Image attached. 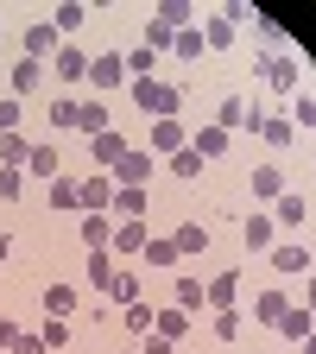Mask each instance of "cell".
Wrapping results in <instances>:
<instances>
[{"instance_id": "1", "label": "cell", "mask_w": 316, "mask_h": 354, "mask_svg": "<svg viewBox=\"0 0 316 354\" xmlns=\"http://www.w3.org/2000/svg\"><path fill=\"white\" fill-rule=\"evenodd\" d=\"M177 102H184V95H177V82H133V108H140L146 120H171L177 114Z\"/></svg>"}, {"instance_id": "2", "label": "cell", "mask_w": 316, "mask_h": 354, "mask_svg": "<svg viewBox=\"0 0 316 354\" xmlns=\"http://www.w3.org/2000/svg\"><path fill=\"white\" fill-rule=\"evenodd\" d=\"M108 177H114V190H146V184H152V152L127 146V152H120V165H114Z\"/></svg>"}, {"instance_id": "3", "label": "cell", "mask_w": 316, "mask_h": 354, "mask_svg": "<svg viewBox=\"0 0 316 354\" xmlns=\"http://www.w3.org/2000/svg\"><path fill=\"white\" fill-rule=\"evenodd\" d=\"M108 203H114V177L108 171H95V177H82V184H76V209L82 215H108Z\"/></svg>"}, {"instance_id": "4", "label": "cell", "mask_w": 316, "mask_h": 354, "mask_svg": "<svg viewBox=\"0 0 316 354\" xmlns=\"http://www.w3.org/2000/svg\"><path fill=\"white\" fill-rule=\"evenodd\" d=\"M215 127H221V133H234V127H253V133H259V108H247V95H221Z\"/></svg>"}, {"instance_id": "5", "label": "cell", "mask_w": 316, "mask_h": 354, "mask_svg": "<svg viewBox=\"0 0 316 354\" xmlns=\"http://www.w3.org/2000/svg\"><path fill=\"white\" fill-rule=\"evenodd\" d=\"M89 82H95L102 95H108V88H120V82H127V57H120V51H102V57H89Z\"/></svg>"}, {"instance_id": "6", "label": "cell", "mask_w": 316, "mask_h": 354, "mask_svg": "<svg viewBox=\"0 0 316 354\" xmlns=\"http://www.w3.org/2000/svg\"><path fill=\"white\" fill-rule=\"evenodd\" d=\"M57 51H64V32H57L51 19L26 26V57H38V64H44V57H57Z\"/></svg>"}, {"instance_id": "7", "label": "cell", "mask_w": 316, "mask_h": 354, "mask_svg": "<svg viewBox=\"0 0 316 354\" xmlns=\"http://www.w3.org/2000/svg\"><path fill=\"white\" fill-rule=\"evenodd\" d=\"M266 259H272V266H279V272L291 279V272H304V266L316 259V247H304V241H279V247H272V253H266Z\"/></svg>"}, {"instance_id": "8", "label": "cell", "mask_w": 316, "mask_h": 354, "mask_svg": "<svg viewBox=\"0 0 316 354\" xmlns=\"http://www.w3.org/2000/svg\"><path fill=\"white\" fill-rule=\"evenodd\" d=\"M120 152H127V140L108 127V133H95V140H89V158H95V171H114L120 165Z\"/></svg>"}, {"instance_id": "9", "label": "cell", "mask_w": 316, "mask_h": 354, "mask_svg": "<svg viewBox=\"0 0 316 354\" xmlns=\"http://www.w3.org/2000/svg\"><path fill=\"white\" fill-rule=\"evenodd\" d=\"M241 241H247V253H272V215L253 209V215L241 221Z\"/></svg>"}, {"instance_id": "10", "label": "cell", "mask_w": 316, "mask_h": 354, "mask_svg": "<svg viewBox=\"0 0 316 354\" xmlns=\"http://www.w3.org/2000/svg\"><path fill=\"white\" fill-rule=\"evenodd\" d=\"M203 297H209V310H234V297H241V272L209 279V285H203Z\"/></svg>"}, {"instance_id": "11", "label": "cell", "mask_w": 316, "mask_h": 354, "mask_svg": "<svg viewBox=\"0 0 316 354\" xmlns=\"http://www.w3.org/2000/svg\"><path fill=\"white\" fill-rule=\"evenodd\" d=\"M108 253H146V215L140 221H120L114 241H108Z\"/></svg>"}, {"instance_id": "12", "label": "cell", "mask_w": 316, "mask_h": 354, "mask_svg": "<svg viewBox=\"0 0 316 354\" xmlns=\"http://www.w3.org/2000/svg\"><path fill=\"white\" fill-rule=\"evenodd\" d=\"M171 247H177V259H196L209 247V228H203V221H184V228L171 234Z\"/></svg>"}, {"instance_id": "13", "label": "cell", "mask_w": 316, "mask_h": 354, "mask_svg": "<svg viewBox=\"0 0 316 354\" xmlns=\"http://www.w3.org/2000/svg\"><path fill=\"white\" fill-rule=\"evenodd\" d=\"M259 76H266V88H297V64L291 57H259Z\"/></svg>"}, {"instance_id": "14", "label": "cell", "mask_w": 316, "mask_h": 354, "mask_svg": "<svg viewBox=\"0 0 316 354\" xmlns=\"http://www.w3.org/2000/svg\"><path fill=\"white\" fill-rule=\"evenodd\" d=\"M285 310H291V304H285V291H259V297H253V323L279 329V317H285Z\"/></svg>"}, {"instance_id": "15", "label": "cell", "mask_w": 316, "mask_h": 354, "mask_svg": "<svg viewBox=\"0 0 316 354\" xmlns=\"http://www.w3.org/2000/svg\"><path fill=\"white\" fill-rule=\"evenodd\" d=\"M51 70H57L64 82H82V76H89V51H76V44H64V51L51 57Z\"/></svg>"}, {"instance_id": "16", "label": "cell", "mask_w": 316, "mask_h": 354, "mask_svg": "<svg viewBox=\"0 0 316 354\" xmlns=\"http://www.w3.org/2000/svg\"><path fill=\"white\" fill-rule=\"evenodd\" d=\"M177 146H190V133L177 127V120H152V152H165V158H171Z\"/></svg>"}, {"instance_id": "17", "label": "cell", "mask_w": 316, "mask_h": 354, "mask_svg": "<svg viewBox=\"0 0 316 354\" xmlns=\"http://www.w3.org/2000/svg\"><path fill=\"white\" fill-rule=\"evenodd\" d=\"M26 171H32V177H44V184H57V146H51V140L32 146V152H26Z\"/></svg>"}, {"instance_id": "18", "label": "cell", "mask_w": 316, "mask_h": 354, "mask_svg": "<svg viewBox=\"0 0 316 354\" xmlns=\"http://www.w3.org/2000/svg\"><path fill=\"white\" fill-rule=\"evenodd\" d=\"M108 209H114L120 221H140V215L152 209V196H146V190H114V203H108Z\"/></svg>"}, {"instance_id": "19", "label": "cell", "mask_w": 316, "mask_h": 354, "mask_svg": "<svg viewBox=\"0 0 316 354\" xmlns=\"http://www.w3.org/2000/svg\"><path fill=\"white\" fill-rule=\"evenodd\" d=\"M310 329H316V317H310V310H304V304H291V310H285V317H279V335H285V342H304Z\"/></svg>"}, {"instance_id": "20", "label": "cell", "mask_w": 316, "mask_h": 354, "mask_svg": "<svg viewBox=\"0 0 316 354\" xmlns=\"http://www.w3.org/2000/svg\"><path fill=\"white\" fill-rule=\"evenodd\" d=\"M38 82H44V64H38V57H19V64H13V95L26 102Z\"/></svg>"}, {"instance_id": "21", "label": "cell", "mask_w": 316, "mask_h": 354, "mask_svg": "<svg viewBox=\"0 0 316 354\" xmlns=\"http://www.w3.org/2000/svg\"><path fill=\"white\" fill-rule=\"evenodd\" d=\"M304 215H310L304 190H285V196H279V209H272V221H285V228H304Z\"/></svg>"}, {"instance_id": "22", "label": "cell", "mask_w": 316, "mask_h": 354, "mask_svg": "<svg viewBox=\"0 0 316 354\" xmlns=\"http://www.w3.org/2000/svg\"><path fill=\"white\" fill-rule=\"evenodd\" d=\"M158 26H171V32H190V19H196V7H190V0H165V7L152 13Z\"/></svg>"}, {"instance_id": "23", "label": "cell", "mask_w": 316, "mask_h": 354, "mask_svg": "<svg viewBox=\"0 0 316 354\" xmlns=\"http://www.w3.org/2000/svg\"><path fill=\"white\" fill-rule=\"evenodd\" d=\"M196 32H203V44H215V51H228V44H234V26L221 19V13H203V26H196Z\"/></svg>"}, {"instance_id": "24", "label": "cell", "mask_w": 316, "mask_h": 354, "mask_svg": "<svg viewBox=\"0 0 316 354\" xmlns=\"http://www.w3.org/2000/svg\"><path fill=\"white\" fill-rule=\"evenodd\" d=\"M253 196H272V203H279V196H285V171H279V165H259V171H253Z\"/></svg>"}, {"instance_id": "25", "label": "cell", "mask_w": 316, "mask_h": 354, "mask_svg": "<svg viewBox=\"0 0 316 354\" xmlns=\"http://www.w3.org/2000/svg\"><path fill=\"white\" fill-rule=\"evenodd\" d=\"M76 127L89 133V140H95V133H108V108H102V102H76Z\"/></svg>"}, {"instance_id": "26", "label": "cell", "mask_w": 316, "mask_h": 354, "mask_svg": "<svg viewBox=\"0 0 316 354\" xmlns=\"http://www.w3.org/2000/svg\"><path fill=\"white\" fill-rule=\"evenodd\" d=\"M82 241H89V253L108 247V241H114V221H108V215H82Z\"/></svg>"}, {"instance_id": "27", "label": "cell", "mask_w": 316, "mask_h": 354, "mask_svg": "<svg viewBox=\"0 0 316 354\" xmlns=\"http://www.w3.org/2000/svg\"><path fill=\"white\" fill-rule=\"evenodd\" d=\"M190 146L203 158H221V152H228V133H221V127H203V133H190Z\"/></svg>"}, {"instance_id": "28", "label": "cell", "mask_w": 316, "mask_h": 354, "mask_svg": "<svg viewBox=\"0 0 316 354\" xmlns=\"http://www.w3.org/2000/svg\"><path fill=\"white\" fill-rule=\"evenodd\" d=\"M152 329H158L165 342H177V335L190 329V310H158V317H152Z\"/></svg>"}, {"instance_id": "29", "label": "cell", "mask_w": 316, "mask_h": 354, "mask_svg": "<svg viewBox=\"0 0 316 354\" xmlns=\"http://www.w3.org/2000/svg\"><path fill=\"white\" fill-rule=\"evenodd\" d=\"M26 152H32V146L19 140V133H0V171H19V165H26Z\"/></svg>"}, {"instance_id": "30", "label": "cell", "mask_w": 316, "mask_h": 354, "mask_svg": "<svg viewBox=\"0 0 316 354\" xmlns=\"http://www.w3.org/2000/svg\"><path fill=\"white\" fill-rule=\"evenodd\" d=\"M38 342H44V354H51V348L64 354V348H70V323H64V317H44V329H38Z\"/></svg>"}, {"instance_id": "31", "label": "cell", "mask_w": 316, "mask_h": 354, "mask_svg": "<svg viewBox=\"0 0 316 354\" xmlns=\"http://www.w3.org/2000/svg\"><path fill=\"white\" fill-rule=\"evenodd\" d=\"M140 259H146V266H152V272H165V266H177V247H171V241H158V234H152V241H146V253H140Z\"/></svg>"}, {"instance_id": "32", "label": "cell", "mask_w": 316, "mask_h": 354, "mask_svg": "<svg viewBox=\"0 0 316 354\" xmlns=\"http://www.w3.org/2000/svg\"><path fill=\"white\" fill-rule=\"evenodd\" d=\"M152 64H158V51H146V44H133V51H127V76H133V82H146Z\"/></svg>"}, {"instance_id": "33", "label": "cell", "mask_w": 316, "mask_h": 354, "mask_svg": "<svg viewBox=\"0 0 316 354\" xmlns=\"http://www.w3.org/2000/svg\"><path fill=\"white\" fill-rule=\"evenodd\" d=\"M70 310H76V291L70 285H51V291H44V317H70Z\"/></svg>"}, {"instance_id": "34", "label": "cell", "mask_w": 316, "mask_h": 354, "mask_svg": "<svg viewBox=\"0 0 316 354\" xmlns=\"http://www.w3.org/2000/svg\"><path fill=\"white\" fill-rule=\"evenodd\" d=\"M196 171H203V152L196 146H177L171 152V177H196Z\"/></svg>"}, {"instance_id": "35", "label": "cell", "mask_w": 316, "mask_h": 354, "mask_svg": "<svg viewBox=\"0 0 316 354\" xmlns=\"http://www.w3.org/2000/svg\"><path fill=\"white\" fill-rule=\"evenodd\" d=\"M108 297L114 304H140V279H133V272H114L108 279Z\"/></svg>"}, {"instance_id": "36", "label": "cell", "mask_w": 316, "mask_h": 354, "mask_svg": "<svg viewBox=\"0 0 316 354\" xmlns=\"http://www.w3.org/2000/svg\"><path fill=\"white\" fill-rule=\"evenodd\" d=\"M82 19H89V7H82V0H64V7L51 13V26H57V32H76Z\"/></svg>"}, {"instance_id": "37", "label": "cell", "mask_w": 316, "mask_h": 354, "mask_svg": "<svg viewBox=\"0 0 316 354\" xmlns=\"http://www.w3.org/2000/svg\"><path fill=\"white\" fill-rule=\"evenodd\" d=\"M259 140L272 146V152H279V146H291V120H266V114H259Z\"/></svg>"}, {"instance_id": "38", "label": "cell", "mask_w": 316, "mask_h": 354, "mask_svg": "<svg viewBox=\"0 0 316 354\" xmlns=\"http://www.w3.org/2000/svg\"><path fill=\"white\" fill-rule=\"evenodd\" d=\"M108 279H114V266H108V247H95V253H89V285H95V291H108Z\"/></svg>"}, {"instance_id": "39", "label": "cell", "mask_w": 316, "mask_h": 354, "mask_svg": "<svg viewBox=\"0 0 316 354\" xmlns=\"http://www.w3.org/2000/svg\"><path fill=\"white\" fill-rule=\"evenodd\" d=\"M203 279H177V310H203Z\"/></svg>"}, {"instance_id": "40", "label": "cell", "mask_w": 316, "mask_h": 354, "mask_svg": "<svg viewBox=\"0 0 316 354\" xmlns=\"http://www.w3.org/2000/svg\"><path fill=\"white\" fill-rule=\"evenodd\" d=\"M152 317H158L152 304H127V329H133V335H152Z\"/></svg>"}, {"instance_id": "41", "label": "cell", "mask_w": 316, "mask_h": 354, "mask_svg": "<svg viewBox=\"0 0 316 354\" xmlns=\"http://www.w3.org/2000/svg\"><path fill=\"white\" fill-rule=\"evenodd\" d=\"M44 114H51V133H64V127H76V102H70V95H57L51 108H44Z\"/></svg>"}, {"instance_id": "42", "label": "cell", "mask_w": 316, "mask_h": 354, "mask_svg": "<svg viewBox=\"0 0 316 354\" xmlns=\"http://www.w3.org/2000/svg\"><path fill=\"white\" fill-rule=\"evenodd\" d=\"M19 120H26V102L7 95V102H0V133H19Z\"/></svg>"}, {"instance_id": "43", "label": "cell", "mask_w": 316, "mask_h": 354, "mask_svg": "<svg viewBox=\"0 0 316 354\" xmlns=\"http://www.w3.org/2000/svg\"><path fill=\"white\" fill-rule=\"evenodd\" d=\"M171 51H177V57H203V32H196V26H190V32H177V38H171Z\"/></svg>"}, {"instance_id": "44", "label": "cell", "mask_w": 316, "mask_h": 354, "mask_svg": "<svg viewBox=\"0 0 316 354\" xmlns=\"http://www.w3.org/2000/svg\"><path fill=\"white\" fill-rule=\"evenodd\" d=\"M215 335L234 342V335H241V310H215Z\"/></svg>"}, {"instance_id": "45", "label": "cell", "mask_w": 316, "mask_h": 354, "mask_svg": "<svg viewBox=\"0 0 316 354\" xmlns=\"http://www.w3.org/2000/svg\"><path fill=\"white\" fill-rule=\"evenodd\" d=\"M51 209H76V184H70V177H57V184H51Z\"/></svg>"}, {"instance_id": "46", "label": "cell", "mask_w": 316, "mask_h": 354, "mask_svg": "<svg viewBox=\"0 0 316 354\" xmlns=\"http://www.w3.org/2000/svg\"><path fill=\"white\" fill-rule=\"evenodd\" d=\"M291 127H316V102H291Z\"/></svg>"}, {"instance_id": "47", "label": "cell", "mask_w": 316, "mask_h": 354, "mask_svg": "<svg viewBox=\"0 0 316 354\" xmlns=\"http://www.w3.org/2000/svg\"><path fill=\"white\" fill-rule=\"evenodd\" d=\"M19 190H26V177H19V171H0V196H7V203H13Z\"/></svg>"}, {"instance_id": "48", "label": "cell", "mask_w": 316, "mask_h": 354, "mask_svg": "<svg viewBox=\"0 0 316 354\" xmlns=\"http://www.w3.org/2000/svg\"><path fill=\"white\" fill-rule=\"evenodd\" d=\"M19 335H26L19 323H7V317H0V348H7V354H13V342H19Z\"/></svg>"}, {"instance_id": "49", "label": "cell", "mask_w": 316, "mask_h": 354, "mask_svg": "<svg viewBox=\"0 0 316 354\" xmlns=\"http://www.w3.org/2000/svg\"><path fill=\"white\" fill-rule=\"evenodd\" d=\"M13 354H44V342H38V335H19V342H13Z\"/></svg>"}, {"instance_id": "50", "label": "cell", "mask_w": 316, "mask_h": 354, "mask_svg": "<svg viewBox=\"0 0 316 354\" xmlns=\"http://www.w3.org/2000/svg\"><path fill=\"white\" fill-rule=\"evenodd\" d=\"M146 354H171V342L165 335H146Z\"/></svg>"}, {"instance_id": "51", "label": "cell", "mask_w": 316, "mask_h": 354, "mask_svg": "<svg viewBox=\"0 0 316 354\" xmlns=\"http://www.w3.org/2000/svg\"><path fill=\"white\" fill-rule=\"evenodd\" d=\"M304 310H310V317H316V279L304 285Z\"/></svg>"}, {"instance_id": "52", "label": "cell", "mask_w": 316, "mask_h": 354, "mask_svg": "<svg viewBox=\"0 0 316 354\" xmlns=\"http://www.w3.org/2000/svg\"><path fill=\"white\" fill-rule=\"evenodd\" d=\"M304 354H316V329H310V335H304Z\"/></svg>"}, {"instance_id": "53", "label": "cell", "mask_w": 316, "mask_h": 354, "mask_svg": "<svg viewBox=\"0 0 316 354\" xmlns=\"http://www.w3.org/2000/svg\"><path fill=\"white\" fill-rule=\"evenodd\" d=\"M7 253H13V241H7V234H0V259H7Z\"/></svg>"}]
</instances>
